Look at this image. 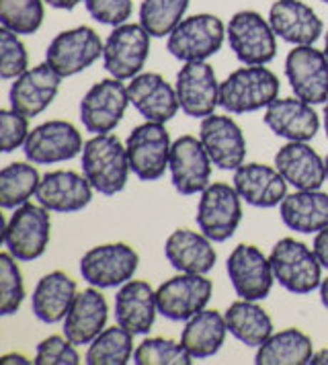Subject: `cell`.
Segmentation results:
<instances>
[{
  "mask_svg": "<svg viewBox=\"0 0 328 365\" xmlns=\"http://www.w3.org/2000/svg\"><path fill=\"white\" fill-rule=\"evenodd\" d=\"M93 191V185L84 175L74 170H51L41 177L35 197L49 212L74 214L91 203Z\"/></svg>",
  "mask_w": 328,
  "mask_h": 365,
  "instance_id": "cell-21",
  "label": "cell"
},
{
  "mask_svg": "<svg viewBox=\"0 0 328 365\" xmlns=\"http://www.w3.org/2000/svg\"><path fill=\"white\" fill-rule=\"evenodd\" d=\"M226 334L228 327L224 314H220L217 310H201L187 320L180 343L193 359H207L222 349Z\"/></svg>",
  "mask_w": 328,
  "mask_h": 365,
  "instance_id": "cell-32",
  "label": "cell"
},
{
  "mask_svg": "<svg viewBox=\"0 0 328 365\" xmlns=\"http://www.w3.org/2000/svg\"><path fill=\"white\" fill-rule=\"evenodd\" d=\"M41 177L33 163H11L0 170V205L15 210L37 193Z\"/></svg>",
  "mask_w": 328,
  "mask_h": 365,
  "instance_id": "cell-35",
  "label": "cell"
},
{
  "mask_svg": "<svg viewBox=\"0 0 328 365\" xmlns=\"http://www.w3.org/2000/svg\"><path fill=\"white\" fill-rule=\"evenodd\" d=\"M269 261L275 273V282L292 294L304 296L320 289L322 263L314 249L295 238H281L273 247Z\"/></svg>",
  "mask_w": 328,
  "mask_h": 365,
  "instance_id": "cell-3",
  "label": "cell"
},
{
  "mask_svg": "<svg viewBox=\"0 0 328 365\" xmlns=\"http://www.w3.org/2000/svg\"><path fill=\"white\" fill-rule=\"evenodd\" d=\"M37 365H78L81 364V355L76 351V345L60 334H51L48 339H43L37 349H35V361Z\"/></svg>",
  "mask_w": 328,
  "mask_h": 365,
  "instance_id": "cell-42",
  "label": "cell"
},
{
  "mask_svg": "<svg viewBox=\"0 0 328 365\" xmlns=\"http://www.w3.org/2000/svg\"><path fill=\"white\" fill-rule=\"evenodd\" d=\"M324 56H327V60H328V31H327V37H324Z\"/></svg>",
  "mask_w": 328,
  "mask_h": 365,
  "instance_id": "cell-51",
  "label": "cell"
},
{
  "mask_svg": "<svg viewBox=\"0 0 328 365\" xmlns=\"http://www.w3.org/2000/svg\"><path fill=\"white\" fill-rule=\"evenodd\" d=\"M226 269L238 298L259 302L273 289L275 273L271 261L255 245H238L230 252Z\"/></svg>",
  "mask_w": 328,
  "mask_h": 365,
  "instance_id": "cell-15",
  "label": "cell"
},
{
  "mask_svg": "<svg viewBox=\"0 0 328 365\" xmlns=\"http://www.w3.org/2000/svg\"><path fill=\"white\" fill-rule=\"evenodd\" d=\"M133 364L138 365H189L193 357L183 343L173 339H146L133 351Z\"/></svg>",
  "mask_w": 328,
  "mask_h": 365,
  "instance_id": "cell-39",
  "label": "cell"
},
{
  "mask_svg": "<svg viewBox=\"0 0 328 365\" xmlns=\"http://www.w3.org/2000/svg\"><path fill=\"white\" fill-rule=\"evenodd\" d=\"M324 163H327V175H328V156H327V158H324Z\"/></svg>",
  "mask_w": 328,
  "mask_h": 365,
  "instance_id": "cell-52",
  "label": "cell"
},
{
  "mask_svg": "<svg viewBox=\"0 0 328 365\" xmlns=\"http://www.w3.org/2000/svg\"><path fill=\"white\" fill-rule=\"evenodd\" d=\"M29 70V56L21 37L11 29H0V78L13 81Z\"/></svg>",
  "mask_w": 328,
  "mask_h": 365,
  "instance_id": "cell-41",
  "label": "cell"
},
{
  "mask_svg": "<svg viewBox=\"0 0 328 365\" xmlns=\"http://www.w3.org/2000/svg\"><path fill=\"white\" fill-rule=\"evenodd\" d=\"M226 31L230 50L245 66H267L277 56V35L257 11H238Z\"/></svg>",
  "mask_w": 328,
  "mask_h": 365,
  "instance_id": "cell-7",
  "label": "cell"
},
{
  "mask_svg": "<svg viewBox=\"0 0 328 365\" xmlns=\"http://www.w3.org/2000/svg\"><path fill=\"white\" fill-rule=\"evenodd\" d=\"M0 364L9 365V364H31L25 355H21V353H9V355H2V359H0Z\"/></svg>",
  "mask_w": 328,
  "mask_h": 365,
  "instance_id": "cell-47",
  "label": "cell"
},
{
  "mask_svg": "<svg viewBox=\"0 0 328 365\" xmlns=\"http://www.w3.org/2000/svg\"><path fill=\"white\" fill-rule=\"evenodd\" d=\"M46 0H0V23L16 35H33L39 31Z\"/></svg>",
  "mask_w": 328,
  "mask_h": 365,
  "instance_id": "cell-38",
  "label": "cell"
},
{
  "mask_svg": "<svg viewBox=\"0 0 328 365\" xmlns=\"http://www.w3.org/2000/svg\"><path fill=\"white\" fill-rule=\"evenodd\" d=\"M324 132H327V140H328V101L324 105Z\"/></svg>",
  "mask_w": 328,
  "mask_h": 365,
  "instance_id": "cell-50",
  "label": "cell"
},
{
  "mask_svg": "<svg viewBox=\"0 0 328 365\" xmlns=\"http://www.w3.org/2000/svg\"><path fill=\"white\" fill-rule=\"evenodd\" d=\"M105 43L95 29L91 27H74L58 34L46 51V62L53 68L62 78L74 76L88 66H93L103 56Z\"/></svg>",
  "mask_w": 328,
  "mask_h": 365,
  "instance_id": "cell-12",
  "label": "cell"
},
{
  "mask_svg": "<svg viewBox=\"0 0 328 365\" xmlns=\"http://www.w3.org/2000/svg\"><path fill=\"white\" fill-rule=\"evenodd\" d=\"M25 299L23 273L16 265V259L6 250L0 255V314L11 316L21 308Z\"/></svg>",
  "mask_w": 328,
  "mask_h": 365,
  "instance_id": "cell-40",
  "label": "cell"
},
{
  "mask_svg": "<svg viewBox=\"0 0 328 365\" xmlns=\"http://www.w3.org/2000/svg\"><path fill=\"white\" fill-rule=\"evenodd\" d=\"M76 294V282L70 275H66L64 271H51L43 275L33 289V314L46 324L62 322L70 312Z\"/></svg>",
  "mask_w": 328,
  "mask_h": 365,
  "instance_id": "cell-31",
  "label": "cell"
},
{
  "mask_svg": "<svg viewBox=\"0 0 328 365\" xmlns=\"http://www.w3.org/2000/svg\"><path fill=\"white\" fill-rule=\"evenodd\" d=\"M130 105L128 86L119 78L93 84L81 101V121L91 133H111Z\"/></svg>",
  "mask_w": 328,
  "mask_h": 365,
  "instance_id": "cell-13",
  "label": "cell"
},
{
  "mask_svg": "<svg viewBox=\"0 0 328 365\" xmlns=\"http://www.w3.org/2000/svg\"><path fill=\"white\" fill-rule=\"evenodd\" d=\"M82 135L70 121L51 119L29 132L23 146L27 160L33 165H58L82 154Z\"/></svg>",
  "mask_w": 328,
  "mask_h": 365,
  "instance_id": "cell-14",
  "label": "cell"
},
{
  "mask_svg": "<svg viewBox=\"0 0 328 365\" xmlns=\"http://www.w3.org/2000/svg\"><path fill=\"white\" fill-rule=\"evenodd\" d=\"M191 0H144L140 6V25L152 37H164L175 31Z\"/></svg>",
  "mask_w": 328,
  "mask_h": 365,
  "instance_id": "cell-37",
  "label": "cell"
},
{
  "mask_svg": "<svg viewBox=\"0 0 328 365\" xmlns=\"http://www.w3.org/2000/svg\"><path fill=\"white\" fill-rule=\"evenodd\" d=\"M62 76L46 64L33 66L16 76L11 86L9 99L11 107L27 117H37L43 113L60 93Z\"/></svg>",
  "mask_w": 328,
  "mask_h": 365,
  "instance_id": "cell-20",
  "label": "cell"
},
{
  "mask_svg": "<svg viewBox=\"0 0 328 365\" xmlns=\"http://www.w3.org/2000/svg\"><path fill=\"white\" fill-rule=\"evenodd\" d=\"M228 37L224 21L210 13H201L180 21L168 35L166 50L180 62H205L222 50Z\"/></svg>",
  "mask_w": 328,
  "mask_h": 365,
  "instance_id": "cell-4",
  "label": "cell"
},
{
  "mask_svg": "<svg viewBox=\"0 0 328 365\" xmlns=\"http://www.w3.org/2000/svg\"><path fill=\"white\" fill-rule=\"evenodd\" d=\"M130 103L146 121L166 123L179 111L177 88L164 81L156 72H144L131 78L128 84Z\"/></svg>",
  "mask_w": 328,
  "mask_h": 365,
  "instance_id": "cell-22",
  "label": "cell"
},
{
  "mask_svg": "<svg viewBox=\"0 0 328 365\" xmlns=\"http://www.w3.org/2000/svg\"><path fill=\"white\" fill-rule=\"evenodd\" d=\"M91 17L103 25H123L133 13L131 0H82Z\"/></svg>",
  "mask_w": 328,
  "mask_h": 365,
  "instance_id": "cell-44",
  "label": "cell"
},
{
  "mask_svg": "<svg viewBox=\"0 0 328 365\" xmlns=\"http://www.w3.org/2000/svg\"><path fill=\"white\" fill-rule=\"evenodd\" d=\"M283 224L299 234H318L328 228V193L320 189H306L292 195L279 205Z\"/></svg>",
  "mask_w": 328,
  "mask_h": 365,
  "instance_id": "cell-30",
  "label": "cell"
},
{
  "mask_svg": "<svg viewBox=\"0 0 328 365\" xmlns=\"http://www.w3.org/2000/svg\"><path fill=\"white\" fill-rule=\"evenodd\" d=\"M140 265L138 252L125 242L98 245L86 250L81 259V275L84 282L98 289L128 283Z\"/></svg>",
  "mask_w": 328,
  "mask_h": 365,
  "instance_id": "cell-8",
  "label": "cell"
},
{
  "mask_svg": "<svg viewBox=\"0 0 328 365\" xmlns=\"http://www.w3.org/2000/svg\"><path fill=\"white\" fill-rule=\"evenodd\" d=\"M125 144L113 133H95L82 148V175L101 195H115L130 179Z\"/></svg>",
  "mask_w": 328,
  "mask_h": 365,
  "instance_id": "cell-1",
  "label": "cell"
},
{
  "mask_svg": "<svg viewBox=\"0 0 328 365\" xmlns=\"http://www.w3.org/2000/svg\"><path fill=\"white\" fill-rule=\"evenodd\" d=\"M29 138V117L11 109L0 111V146L4 154L23 148Z\"/></svg>",
  "mask_w": 328,
  "mask_h": 365,
  "instance_id": "cell-43",
  "label": "cell"
},
{
  "mask_svg": "<svg viewBox=\"0 0 328 365\" xmlns=\"http://www.w3.org/2000/svg\"><path fill=\"white\" fill-rule=\"evenodd\" d=\"M197 226L212 242H226L242 222V197L228 182H210L197 205Z\"/></svg>",
  "mask_w": 328,
  "mask_h": 365,
  "instance_id": "cell-5",
  "label": "cell"
},
{
  "mask_svg": "<svg viewBox=\"0 0 328 365\" xmlns=\"http://www.w3.org/2000/svg\"><path fill=\"white\" fill-rule=\"evenodd\" d=\"M49 6L58 9V11H72L81 4L82 0H46Z\"/></svg>",
  "mask_w": 328,
  "mask_h": 365,
  "instance_id": "cell-46",
  "label": "cell"
},
{
  "mask_svg": "<svg viewBox=\"0 0 328 365\" xmlns=\"http://www.w3.org/2000/svg\"><path fill=\"white\" fill-rule=\"evenodd\" d=\"M285 76L295 97L310 105L328 101V60L314 46H295L285 58Z\"/></svg>",
  "mask_w": 328,
  "mask_h": 365,
  "instance_id": "cell-16",
  "label": "cell"
},
{
  "mask_svg": "<svg viewBox=\"0 0 328 365\" xmlns=\"http://www.w3.org/2000/svg\"><path fill=\"white\" fill-rule=\"evenodd\" d=\"M158 314L156 289L148 282L130 279L115 296V320L131 334H146Z\"/></svg>",
  "mask_w": 328,
  "mask_h": 365,
  "instance_id": "cell-26",
  "label": "cell"
},
{
  "mask_svg": "<svg viewBox=\"0 0 328 365\" xmlns=\"http://www.w3.org/2000/svg\"><path fill=\"white\" fill-rule=\"evenodd\" d=\"M199 140L212 163L222 170H236L245 165L246 140L240 125L228 115H207L201 121Z\"/></svg>",
  "mask_w": 328,
  "mask_h": 365,
  "instance_id": "cell-19",
  "label": "cell"
},
{
  "mask_svg": "<svg viewBox=\"0 0 328 365\" xmlns=\"http://www.w3.org/2000/svg\"><path fill=\"white\" fill-rule=\"evenodd\" d=\"M279 97V78L267 66H242L220 84V107L228 113H252Z\"/></svg>",
  "mask_w": 328,
  "mask_h": 365,
  "instance_id": "cell-2",
  "label": "cell"
},
{
  "mask_svg": "<svg viewBox=\"0 0 328 365\" xmlns=\"http://www.w3.org/2000/svg\"><path fill=\"white\" fill-rule=\"evenodd\" d=\"M269 23L275 35L292 46H314L324 31L316 11L302 0H277L269 11Z\"/></svg>",
  "mask_w": 328,
  "mask_h": 365,
  "instance_id": "cell-23",
  "label": "cell"
},
{
  "mask_svg": "<svg viewBox=\"0 0 328 365\" xmlns=\"http://www.w3.org/2000/svg\"><path fill=\"white\" fill-rule=\"evenodd\" d=\"M310 365H328V349H320L312 355Z\"/></svg>",
  "mask_w": 328,
  "mask_h": 365,
  "instance_id": "cell-48",
  "label": "cell"
},
{
  "mask_svg": "<svg viewBox=\"0 0 328 365\" xmlns=\"http://www.w3.org/2000/svg\"><path fill=\"white\" fill-rule=\"evenodd\" d=\"M220 84L207 62H185L177 74V97L185 115L205 119L220 105Z\"/></svg>",
  "mask_w": 328,
  "mask_h": 365,
  "instance_id": "cell-18",
  "label": "cell"
},
{
  "mask_svg": "<svg viewBox=\"0 0 328 365\" xmlns=\"http://www.w3.org/2000/svg\"><path fill=\"white\" fill-rule=\"evenodd\" d=\"M170 148L173 142L164 123L146 121L133 128L125 140L131 173L140 181H158L168 168Z\"/></svg>",
  "mask_w": 328,
  "mask_h": 365,
  "instance_id": "cell-9",
  "label": "cell"
},
{
  "mask_svg": "<svg viewBox=\"0 0 328 365\" xmlns=\"http://www.w3.org/2000/svg\"><path fill=\"white\" fill-rule=\"evenodd\" d=\"M51 220L41 203H23L15 207L4 228V247L16 261L29 263L39 259L49 245Z\"/></svg>",
  "mask_w": 328,
  "mask_h": 365,
  "instance_id": "cell-6",
  "label": "cell"
},
{
  "mask_svg": "<svg viewBox=\"0 0 328 365\" xmlns=\"http://www.w3.org/2000/svg\"><path fill=\"white\" fill-rule=\"evenodd\" d=\"M275 168L297 191L320 189L328 179L324 158L308 142H287L281 146L275 154Z\"/></svg>",
  "mask_w": 328,
  "mask_h": 365,
  "instance_id": "cell-27",
  "label": "cell"
},
{
  "mask_svg": "<svg viewBox=\"0 0 328 365\" xmlns=\"http://www.w3.org/2000/svg\"><path fill=\"white\" fill-rule=\"evenodd\" d=\"M234 187L238 195L252 207L271 210L281 205L287 195V181L273 166L246 163L234 170Z\"/></svg>",
  "mask_w": 328,
  "mask_h": 365,
  "instance_id": "cell-24",
  "label": "cell"
},
{
  "mask_svg": "<svg viewBox=\"0 0 328 365\" xmlns=\"http://www.w3.org/2000/svg\"><path fill=\"white\" fill-rule=\"evenodd\" d=\"M314 355L312 339L299 329L273 332L261 347H257V365H308Z\"/></svg>",
  "mask_w": 328,
  "mask_h": 365,
  "instance_id": "cell-33",
  "label": "cell"
},
{
  "mask_svg": "<svg viewBox=\"0 0 328 365\" xmlns=\"http://www.w3.org/2000/svg\"><path fill=\"white\" fill-rule=\"evenodd\" d=\"M133 336L123 327H109L88 345L84 361L88 365H125L133 359Z\"/></svg>",
  "mask_w": 328,
  "mask_h": 365,
  "instance_id": "cell-36",
  "label": "cell"
},
{
  "mask_svg": "<svg viewBox=\"0 0 328 365\" xmlns=\"http://www.w3.org/2000/svg\"><path fill=\"white\" fill-rule=\"evenodd\" d=\"M312 249H314V252H316V257L322 263V267L328 269V228H324V230H320V232L316 234Z\"/></svg>",
  "mask_w": 328,
  "mask_h": 365,
  "instance_id": "cell-45",
  "label": "cell"
},
{
  "mask_svg": "<svg viewBox=\"0 0 328 365\" xmlns=\"http://www.w3.org/2000/svg\"><path fill=\"white\" fill-rule=\"evenodd\" d=\"M164 257L179 273H210L217 255L213 250L212 240L201 232L179 228L170 234L164 242Z\"/></svg>",
  "mask_w": 328,
  "mask_h": 365,
  "instance_id": "cell-29",
  "label": "cell"
},
{
  "mask_svg": "<svg viewBox=\"0 0 328 365\" xmlns=\"http://www.w3.org/2000/svg\"><path fill=\"white\" fill-rule=\"evenodd\" d=\"M212 158L195 135H180L173 142L168 170L180 195H195L210 187Z\"/></svg>",
  "mask_w": 328,
  "mask_h": 365,
  "instance_id": "cell-17",
  "label": "cell"
},
{
  "mask_svg": "<svg viewBox=\"0 0 328 365\" xmlns=\"http://www.w3.org/2000/svg\"><path fill=\"white\" fill-rule=\"evenodd\" d=\"M228 332L248 347H261L273 334V320L252 299H238L224 312Z\"/></svg>",
  "mask_w": 328,
  "mask_h": 365,
  "instance_id": "cell-34",
  "label": "cell"
},
{
  "mask_svg": "<svg viewBox=\"0 0 328 365\" xmlns=\"http://www.w3.org/2000/svg\"><path fill=\"white\" fill-rule=\"evenodd\" d=\"M262 119L271 132L279 138H285L287 142H308L320 128V117L314 107L297 97H277L269 107H265Z\"/></svg>",
  "mask_w": 328,
  "mask_h": 365,
  "instance_id": "cell-25",
  "label": "cell"
},
{
  "mask_svg": "<svg viewBox=\"0 0 328 365\" xmlns=\"http://www.w3.org/2000/svg\"><path fill=\"white\" fill-rule=\"evenodd\" d=\"M320 299H322V306L328 310V277L320 283Z\"/></svg>",
  "mask_w": 328,
  "mask_h": 365,
  "instance_id": "cell-49",
  "label": "cell"
},
{
  "mask_svg": "<svg viewBox=\"0 0 328 365\" xmlns=\"http://www.w3.org/2000/svg\"><path fill=\"white\" fill-rule=\"evenodd\" d=\"M150 37L152 35L140 23L117 25L105 39V70L119 81H131L138 76L150 56Z\"/></svg>",
  "mask_w": 328,
  "mask_h": 365,
  "instance_id": "cell-10",
  "label": "cell"
},
{
  "mask_svg": "<svg viewBox=\"0 0 328 365\" xmlns=\"http://www.w3.org/2000/svg\"><path fill=\"white\" fill-rule=\"evenodd\" d=\"M320 2H327V4H328V0H320Z\"/></svg>",
  "mask_w": 328,
  "mask_h": 365,
  "instance_id": "cell-53",
  "label": "cell"
},
{
  "mask_svg": "<svg viewBox=\"0 0 328 365\" xmlns=\"http://www.w3.org/2000/svg\"><path fill=\"white\" fill-rule=\"evenodd\" d=\"M109 306L98 287H88L76 294L64 318V334L74 345H91L105 331Z\"/></svg>",
  "mask_w": 328,
  "mask_h": 365,
  "instance_id": "cell-28",
  "label": "cell"
},
{
  "mask_svg": "<svg viewBox=\"0 0 328 365\" xmlns=\"http://www.w3.org/2000/svg\"><path fill=\"white\" fill-rule=\"evenodd\" d=\"M213 294L212 279L201 273H179L156 289L158 312L168 320H189L210 304Z\"/></svg>",
  "mask_w": 328,
  "mask_h": 365,
  "instance_id": "cell-11",
  "label": "cell"
}]
</instances>
